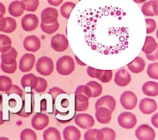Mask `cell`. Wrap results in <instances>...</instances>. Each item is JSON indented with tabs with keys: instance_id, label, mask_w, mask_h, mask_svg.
<instances>
[{
	"instance_id": "obj_1",
	"label": "cell",
	"mask_w": 158,
	"mask_h": 140,
	"mask_svg": "<svg viewBox=\"0 0 158 140\" xmlns=\"http://www.w3.org/2000/svg\"><path fill=\"white\" fill-rule=\"evenodd\" d=\"M74 69L75 62L72 56L64 55L57 60L56 62V70L60 75H69L73 72Z\"/></svg>"
},
{
	"instance_id": "obj_2",
	"label": "cell",
	"mask_w": 158,
	"mask_h": 140,
	"mask_svg": "<svg viewBox=\"0 0 158 140\" xmlns=\"http://www.w3.org/2000/svg\"><path fill=\"white\" fill-rule=\"evenodd\" d=\"M36 69L42 76L50 75L54 69V63L52 59L48 56L40 58L36 64Z\"/></svg>"
},
{
	"instance_id": "obj_3",
	"label": "cell",
	"mask_w": 158,
	"mask_h": 140,
	"mask_svg": "<svg viewBox=\"0 0 158 140\" xmlns=\"http://www.w3.org/2000/svg\"><path fill=\"white\" fill-rule=\"evenodd\" d=\"M120 102L124 109L131 110L136 107L138 99L135 93L128 90L122 93L120 98Z\"/></svg>"
},
{
	"instance_id": "obj_4",
	"label": "cell",
	"mask_w": 158,
	"mask_h": 140,
	"mask_svg": "<svg viewBox=\"0 0 158 140\" xmlns=\"http://www.w3.org/2000/svg\"><path fill=\"white\" fill-rule=\"evenodd\" d=\"M118 125L125 129H131L136 124L137 119L135 114L130 112H123L117 117Z\"/></svg>"
},
{
	"instance_id": "obj_5",
	"label": "cell",
	"mask_w": 158,
	"mask_h": 140,
	"mask_svg": "<svg viewBox=\"0 0 158 140\" xmlns=\"http://www.w3.org/2000/svg\"><path fill=\"white\" fill-rule=\"evenodd\" d=\"M135 136L139 140H153L155 138L156 133L149 125L142 124L136 128Z\"/></svg>"
},
{
	"instance_id": "obj_6",
	"label": "cell",
	"mask_w": 158,
	"mask_h": 140,
	"mask_svg": "<svg viewBox=\"0 0 158 140\" xmlns=\"http://www.w3.org/2000/svg\"><path fill=\"white\" fill-rule=\"evenodd\" d=\"M51 45L55 51L62 52L68 48L69 41L65 35L57 34L51 38Z\"/></svg>"
},
{
	"instance_id": "obj_7",
	"label": "cell",
	"mask_w": 158,
	"mask_h": 140,
	"mask_svg": "<svg viewBox=\"0 0 158 140\" xmlns=\"http://www.w3.org/2000/svg\"><path fill=\"white\" fill-rule=\"evenodd\" d=\"M39 23L38 18L35 14H26L21 20V25L23 30L31 31L35 29Z\"/></svg>"
},
{
	"instance_id": "obj_8",
	"label": "cell",
	"mask_w": 158,
	"mask_h": 140,
	"mask_svg": "<svg viewBox=\"0 0 158 140\" xmlns=\"http://www.w3.org/2000/svg\"><path fill=\"white\" fill-rule=\"evenodd\" d=\"M75 122L79 127L86 130L91 128L94 124L93 116L85 113L77 114L75 117Z\"/></svg>"
},
{
	"instance_id": "obj_9",
	"label": "cell",
	"mask_w": 158,
	"mask_h": 140,
	"mask_svg": "<svg viewBox=\"0 0 158 140\" xmlns=\"http://www.w3.org/2000/svg\"><path fill=\"white\" fill-rule=\"evenodd\" d=\"M58 11L52 7H47L41 14V22L45 25L52 24L57 21Z\"/></svg>"
},
{
	"instance_id": "obj_10",
	"label": "cell",
	"mask_w": 158,
	"mask_h": 140,
	"mask_svg": "<svg viewBox=\"0 0 158 140\" xmlns=\"http://www.w3.org/2000/svg\"><path fill=\"white\" fill-rule=\"evenodd\" d=\"M35 63V56L31 53H25L19 61V69L23 72L32 69Z\"/></svg>"
},
{
	"instance_id": "obj_11",
	"label": "cell",
	"mask_w": 158,
	"mask_h": 140,
	"mask_svg": "<svg viewBox=\"0 0 158 140\" xmlns=\"http://www.w3.org/2000/svg\"><path fill=\"white\" fill-rule=\"evenodd\" d=\"M157 105L153 99L145 98L141 100L139 104V109L144 114H151L157 110Z\"/></svg>"
},
{
	"instance_id": "obj_12",
	"label": "cell",
	"mask_w": 158,
	"mask_h": 140,
	"mask_svg": "<svg viewBox=\"0 0 158 140\" xmlns=\"http://www.w3.org/2000/svg\"><path fill=\"white\" fill-rule=\"evenodd\" d=\"M49 117L46 114L38 113L35 114L31 121V126L36 130H41L48 125Z\"/></svg>"
},
{
	"instance_id": "obj_13",
	"label": "cell",
	"mask_w": 158,
	"mask_h": 140,
	"mask_svg": "<svg viewBox=\"0 0 158 140\" xmlns=\"http://www.w3.org/2000/svg\"><path fill=\"white\" fill-rule=\"evenodd\" d=\"M23 45L27 51L35 52L40 49L41 47V41L36 36L31 35L25 38Z\"/></svg>"
},
{
	"instance_id": "obj_14",
	"label": "cell",
	"mask_w": 158,
	"mask_h": 140,
	"mask_svg": "<svg viewBox=\"0 0 158 140\" xmlns=\"http://www.w3.org/2000/svg\"><path fill=\"white\" fill-rule=\"evenodd\" d=\"M116 101L115 98L110 95H105L98 99L95 103V109L104 107L109 109L112 112L115 110Z\"/></svg>"
},
{
	"instance_id": "obj_15",
	"label": "cell",
	"mask_w": 158,
	"mask_h": 140,
	"mask_svg": "<svg viewBox=\"0 0 158 140\" xmlns=\"http://www.w3.org/2000/svg\"><path fill=\"white\" fill-rule=\"evenodd\" d=\"M131 81V76L129 72L124 69H120L115 74L114 82L120 87H125L129 84Z\"/></svg>"
},
{
	"instance_id": "obj_16",
	"label": "cell",
	"mask_w": 158,
	"mask_h": 140,
	"mask_svg": "<svg viewBox=\"0 0 158 140\" xmlns=\"http://www.w3.org/2000/svg\"><path fill=\"white\" fill-rule=\"evenodd\" d=\"M112 112L107 108L104 107H101L96 109L95 117L98 122L106 124L109 123L111 119Z\"/></svg>"
},
{
	"instance_id": "obj_17",
	"label": "cell",
	"mask_w": 158,
	"mask_h": 140,
	"mask_svg": "<svg viewBox=\"0 0 158 140\" xmlns=\"http://www.w3.org/2000/svg\"><path fill=\"white\" fill-rule=\"evenodd\" d=\"M141 11L145 16L158 15V2L157 1H150L144 4L141 7Z\"/></svg>"
},
{
	"instance_id": "obj_18",
	"label": "cell",
	"mask_w": 158,
	"mask_h": 140,
	"mask_svg": "<svg viewBox=\"0 0 158 140\" xmlns=\"http://www.w3.org/2000/svg\"><path fill=\"white\" fill-rule=\"evenodd\" d=\"M63 136L65 140H79L81 133L74 126H67L63 130Z\"/></svg>"
},
{
	"instance_id": "obj_19",
	"label": "cell",
	"mask_w": 158,
	"mask_h": 140,
	"mask_svg": "<svg viewBox=\"0 0 158 140\" xmlns=\"http://www.w3.org/2000/svg\"><path fill=\"white\" fill-rule=\"evenodd\" d=\"M8 10L10 15L15 17H20L25 10L24 4L22 1H12L9 6Z\"/></svg>"
},
{
	"instance_id": "obj_20",
	"label": "cell",
	"mask_w": 158,
	"mask_h": 140,
	"mask_svg": "<svg viewBox=\"0 0 158 140\" xmlns=\"http://www.w3.org/2000/svg\"><path fill=\"white\" fill-rule=\"evenodd\" d=\"M89 105V98L81 94L75 95V108L76 111L81 112L86 111Z\"/></svg>"
},
{
	"instance_id": "obj_21",
	"label": "cell",
	"mask_w": 158,
	"mask_h": 140,
	"mask_svg": "<svg viewBox=\"0 0 158 140\" xmlns=\"http://www.w3.org/2000/svg\"><path fill=\"white\" fill-rule=\"evenodd\" d=\"M143 93L149 96H156L158 95V83L154 81H148L142 86Z\"/></svg>"
},
{
	"instance_id": "obj_22",
	"label": "cell",
	"mask_w": 158,
	"mask_h": 140,
	"mask_svg": "<svg viewBox=\"0 0 158 140\" xmlns=\"http://www.w3.org/2000/svg\"><path fill=\"white\" fill-rule=\"evenodd\" d=\"M128 69L133 73H139L142 72L145 67L144 60L139 56H136L131 62L128 64Z\"/></svg>"
},
{
	"instance_id": "obj_23",
	"label": "cell",
	"mask_w": 158,
	"mask_h": 140,
	"mask_svg": "<svg viewBox=\"0 0 158 140\" xmlns=\"http://www.w3.org/2000/svg\"><path fill=\"white\" fill-rule=\"evenodd\" d=\"M157 47V43L155 39L152 36H147L146 37L144 45L142 48V51L146 55H149L153 53Z\"/></svg>"
},
{
	"instance_id": "obj_24",
	"label": "cell",
	"mask_w": 158,
	"mask_h": 140,
	"mask_svg": "<svg viewBox=\"0 0 158 140\" xmlns=\"http://www.w3.org/2000/svg\"><path fill=\"white\" fill-rule=\"evenodd\" d=\"M17 57V52L16 50L12 47L7 52L2 53L1 58L2 63L6 64H12L16 62V58Z\"/></svg>"
},
{
	"instance_id": "obj_25",
	"label": "cell",
	"mask_w": 158,
	"mask_h": 140,
	"mask_svg": "<svg viewBox=\"0 0 158 140\" xmlns=\"http://www.w3.org/2000/svg\"><path fill=\"white\" fill-rule=\"evenodd\" d=\"M115 136L116 134L115 131L110 128H102L100 130H98L97 131V139L98 140H114Z\"/></svg>"
},
{
	"instance_id": "obj_26",
	"label": "cell",
	"mask_w": 158,
	"mask_h": 140,
	"mask_svg": "<svg viewBox=\"0 0 158 140\" xmlns=\"http://www.w3.org/2000/svg\"><path fill=\"white\" fill-rule=\"evenodd\" d=\"M38 81V77L35 76L33 74L30 73L24 75L21 79V85L23 88L26 87H31L34 89Z\"/></svg>"
},
{
	"instance_id": "obj_27",
	"label": "cell",
	"mask_w": 158,
	"mask_h": 140,
	"mask_svg": "<svg viewBox=\"0 0 158 140\" xmlns=\"http://www.w3.org/2000/svg\"><path fill=\"white\" fill-rule=\"evenodd\" d=\"M44 140H60L61 136L59 130L54 127H49L43 132Z\"/></svg>"
},
{
	"instance_id": "obj_28",
	"label": "cell",
	"mask_w": 158,
	"mask_h": 140,
	"mask_svg": "<svg viewBox=\"0 0 158 140\" xmlns=\"http://www.w3.org/2000/svg\"><path fill=\"white\" fill-rule=\"evenodd\" d=\"M86 85L89 87L91 91V97L96 98L101 94L102 90V86L96 81H90L86 83Z\"/></svg>"
},
{
	"instance_id": "obj_29",
	"label": "cell",
	"mask_w": 158,
	"mask_h": 140,
	"mask_svg": "<svg viewBox=\"0 0 158 140\" xmlns=\"http://www.w3.org/2000/svg\"><path fill=\"white\" fill-rule=\"evenodd\" d=\"M75 4L72 2H66L60 7V12L63 17L69 19L72 10L74 9Z\"/></svg>"
},
{
	"instance_id": "obj_30",
	"label": "cell",
	"mask_w": 158,
	"mask_h": 140,
	"mask_svg": "<svg viewBox=\"0 0 158 140\" xmlns=\"http://www.w3.org/2000/svg\"><path fill=\"white\" fill-rule=\"evenodd\" d=\"M10 38L4 34H0V52L4 53L11 48Z\"/></svg>"
},
{
	"instance_id": "obj_31",
	"label": "cell",
	"mask_w": 158,
	"mask_h": 140,
	"mask_svg": "<svg viewBox=\"0 0 158 140\" xmlns=\"http://www.w3.org/2000/svg\"><path fill=\"white\" fill-rule=\"evenodd\" d=\"M12 85V80L10 77L6 76H0V91L6 92L11 88Z\"/></svg>"
},
{
	"instance_id": "obj_32",
	"label": "cell",
	"mask_w": 158,
	"mask_h": 140,
	"mask_svg": "<svg viewBox=\"0 0 158 140\" xmlns=\"http://www.w3.org/2000/svg\"><path fill=\"white\" fill-rule=\"evenodd\" d=\"M40 27H41V30L44 33L51 34L54 33L58 29V28L59 27V24L58 21H56V22H54L52 24H49V25H45V24L43 23L42 22H41Z\"/></svg>"
},
{
	"instance_id": "obj_33",
	"label": "cell",
	"mask_w": 158,
	"mask_h": 140,
	"mask_svg": "<svg viewBox=\"0 0 158 140\" xmlns=\"http://www.w3.org/2000/svg\"><path fill=\"white\" fill-rule=\"evenodd\" d=\"M147 74L148 76L154 79H158V63L155 62L150 63L147 69Z\"/></svg>"
},
{
	"instance_id": "obj_34",
	"label": "cell",
	"mask_w": 158,
	"mask_h": 140,
	"mask_svg": "<svg viewBox=\"0 0 158 140\" xmlns=\"http://www.w3.org/2000/svg\"><path fill=\"white\" fill-rule=\"evenodd\" d=\"M22 1L24 4L25 10L29 12H35L40 3L38 0H23Z\"/></svg>"
},
{
	"instance_id": "obj_35",
	"label": "cell",
	"mask_w": 158,
	"mask_h": 140,
	"mask_svg": "<svg viewBox=\"0 0 158 140\" xmlns=\"http://www.w3.org/2000/svg\"><path fill=\"white\" fill-rule=\"evenodd\" d=\"M20 138L21 140H36L37 139V137L35 132L33 130L30 128H25L21 131Z\"/></svg>"
},
{
	"instance_id": "obj_36",
	"label": "cell",
	"mask_w": 158,
	"mask_h": 140,
	"mask_svg": "<svg viewBox=\"0 0 158 140\" xmlns=\"http://www.w3.org/2000/svg\"><path fill=\"white\" fill-rule=\"evenodd\" d=\"M6 26L3 32L6 33H10L14 32L17 27L16 21L12 17H6Z\"/></svg>"
},
{
	"instance_id": "obj_37",
	"label": "cell",
	"mask_w": 158,
	"mask_h": 140,
	"mask_svg": "<svg viewBox=\"0 0 158 140\" xmlns=\"http://www.w3.org/2000/svg\"><path fill=\"white\" fill-rule=\"evenodd\" d=\"M77 94L83 95L87 96L88 98L91 97V91L89 87L86 85H81L78 86L75 91V95Z\"/></svg>"
},
{
	"instance_id": "obj_38",
	"label": "cell",
	"mask_w": 158,
	"mask_h": 140,
	"mask_svg": "<svg viewBox=\"0 0 158 140\" xmlns=\"http://www.w3.org/2000/svg\"><path fill=\"white\" fill-rule=\"evenodd\" d=\"M47 87H48V84L46 80L42 77H38V81L33 90H35L36 92L42 93L46 90Z\"/></svg>"
},
{
	"instance_id": "obj_39",
	"label": "cell",
	"mask_w": 158,
	"mask_h": 140,
	"mask_svg": "<svg viewBox=\"0 0 158 140\" xmlns=\"http://www.w3.org/2000/svg\"><path fill=\"white\" fill-rule=\"evenodd\" d=\"M112 78V71L111 70H102L98 79L103 83H107Z\"/></svg>"
},
{
	"instance_id": "obj_40",
	"label": "cell",
	"mask_w": 158,
	"mask_h": 140,
	"mask_svg": "<svg viewBox=\"0 0 158 140\" xmlns=\"http://www.w3.org/2000/svg\"><path fill=\"white\" fill-rule=\"evenodd\" d=\"M1 70L5 73L13 74L17 69V62H15L12 64H6L1 62Z\"/></svg>"
},
{
	"instance_id": "obj_41",
	"label": "cell",
	"mask_w": 158,
	"mask_h": 140,
	"mask_svg": "<svg viewBox=\"0 0 158 140\" xmlns=\"http://www.w3.org/2000/svg\"><path fill=\"white\" fill-rule=\"evenodd\" d=\"M97 129H88L84 134V139L96 140L97 139Z\"/></svg>"
},
{
	"instance_id": "obj_42",
	"label": "cell",
	"mask_w": 158,
	"mask_h": 140,
	"mask_svg": "<svg viewBox=\"0 0 158 140\" xmlns=\"http://www.w3.org/2000/svg\"><path fill=\"white\" fill-rule=\"evenodd\" d=\"M63 93L66 94V93L62 89L56 87L50 88L49 90L48 91V94L51 95V96H52L54 101H55V99L57 96H59L60 94H63Z\"/></svg>"
},
{
	"instance_id": "obj_43",
	"label": "cell",
	"mask_w": 158,
	"mask_h": 140,
	"mask_svg": "<svg viewBox=\"0 0 158 140\" xmlns=\"http://www.w3.org/2000/svg\"><path fill=\"white\" fill-rule=\"evenodd\" d=\"M145 21L146 23V27H147L146 33L150 34L155 30L156 27V23L154 20L151 19V18L146 19Z\"/></svg>"
},
{
	"instance_id": "obj_44",
	"label": "cell",
	"mask_w": 158,
	"mask_h": 140,
	"mask_svg": "<svg viewBox=\"0 0 158 140\" xmlns=\"http://www.w3.org/2000/svg\"><path fill=\"white\" fill-rule=\"evenodd\" d=\"M87 74L88 76L92 78H96L98 79L99 76L102 70L101 69H98L90 66H88L87 68Z\"/></svg>"
},
{
	"instance_id": "obj_45",
	"label": "cell",
	"mask_w": 158,
	"mask_h": 140,
	"mask_svg": "<svg viewBox=\"0 0 158 140\" xmlns=\"http://www.w3.org/2000/svg\"><path fill=\"white\" fill-rule=\"evenodd\" d=\"M6 93L8 95H11V94H17L19 96H20V97H22V95H23V91L20 88V87H19L17 85H12L11 88L7 91H6Z\"/></svg>"
},
{
	"instance_id": "obj_46",
	"label": "cell",
	"mask_w": 158,
	"mask_h": 140,
	"mask_svg": "<svg viewBox=\"0 0 158 140\" xmlns=\"http://www.w3.org/2000/svg\"><path fill=\"white\" fill-rule=\"evenodd\" d=\"M146 58L150 61H155L158 59V47L155 50V51L149 55H146Z\"/></svg>"
},
{
	"instance_id": "obj_47",
	"label": "cell",
	"mask_w": 158,
	"mask_h": 140,
	"mask_svg": "<svg viewBox=\"0 0 158 140\" xmlns=\"http://www.w3.org/2000/svg\"><path fill=\"white\" fill-rule=\"evenodd\" d=\"M6 26V21L5 18L0 15V31H3Z\"/></svg>"
},
{
	"instance_id": "obj_48",
	"label": "cell",
	"mask_w": 158,
	"mask_h": 140,
	"mask_svg": "<svg viewBox=\"0 0 158 140\" xmlns=\"http://www.w3.org/2000/svg\"><path fill=\"white\" fill-rule=\"evenodd\" d=\"M151 123L156 128H158V113H156L151 117Z\"/></svg>"
},
{
	"instance_id": "obj_49",
	"label": "cell",
	"mask_w": 158,
	"mask_h": 140,
	"mask_svg": "<svg viewBox=\"0 0 158 140\" xmlns=\"http://www.w3.org/2000/svg\"><path fill=\"white\" fill-rule=\"evenodd\" d=\"M62 0H57V1H54V0H48V2L51 5V6H57L59 5H60L62 2Z\"/></svg>"
},
{
	"instance_id": "obj_50",
	"label": "cell",
	"mask_w": 158,
	"mask_h": 140,
	"mask_svg": "<svg viewBox=\"0 0 158 140\" xmlns=\"http://www.w3.org/2000/svg\"><path fill=\"white\" fill-rule=\"evenodd\" d=\"M6 13V8L4 4L1 2H0V15H4Z\"/></svg>"
},
{
	"instance_id": "obj_51",
	"label": "cell",
	"mask_w": 158,
	"mask_h": 140,
	"mask_svg": "<svg viewBox=\"0 0 158 140\" xmlns=\"http://www.w3.org/2000/svg\"><path fill=\"white\" fill-rule=\"evenodd\" d=\"M15 104H16V101L15 99H11L9 100V105L10 107H14L15 106Z\"/></svg>"
},
{
	"instance_id": "obj_52",
	"label": "cell",
	"mask_w": 158,
	"mask_h": 140,
	"mask_svg": "<svg viewBox=\"0 0 158 140\" xmlns=\"http://www.w3.org/2000/svg\"><path fill=\"white\" fill-rule=\"evenodd\" d=\"M4 123V120L2 119V112L0 110V125Z\"/></svg>"
},
{
	"instance_id": "obj_53",
	"label": "cell",
	"mask_w": 158,
	"mask_h": 140,
	"mask_svg": "<svg viewBox=\"0 0 158 140\" xmlns=\"http://www.w3.org/2000/svg\"><path fill=\"white\" fill-rule=\"evenodd\" d=\"M41 111H46V102L44 103V104L43 103V100L41 101Z\"/></svg>"
},
{
	"instance_id": "obj_54",
	"label": "cell",
	"mask_w": 158,
	"mask_h": 140,
	"mask_svg": "<svg viewBox=\"0 0 158 140\" xmlns=\"http://www.w3.org/2000/svg\"><path fill=\"white\" fill-rule=\"evenodd\" d=\"M1 96V94H0V96Z\"/></svg>"
}]
</instances>
